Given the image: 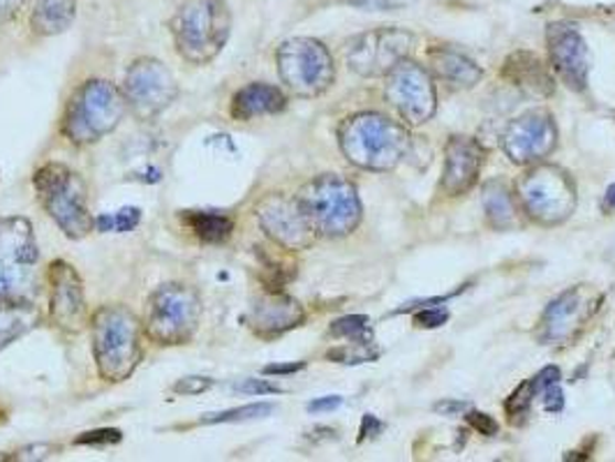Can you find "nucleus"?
<instances>
[{"label":"nucleus","mask_w":615,"mask_h":462,"mask_svg":"<svg viewBox=\"0 0 615 462\" xmlns=\"http://www.w3.org/2000/svg\"><path fill=\"white\" fill-rule=\"evenodd\" d=\"M144 324L126 305H103L91 317V338L97 372L118 384L135 375L144 358Z\"/></svg>","instance_id":"f257e3e1"},{"label":"nucleus","mask_w":615,"mask_h":462,"mask_svg":"<svg viewBox=\"0 0 615 462\" xmlns=\"http://www.w3.org/2000/svg\"><path fill=\"white\" fill-rule=\"evenodd\" d=\"M126 114L128 102L120 88L105 80H91L67 99L61 130L72 144L88 146L112 135Z\"/></svg>","instance_id":"f03ea898"},{"label":"nucleus","mask_w":615,"mask_h":462,"mask_svg":"<svg viewBox=\"0 0 615 462\" xmlns=\"http://www.w3.org/2000/svg\"><path fill=\"white\" fill-rule=\"evenodd\" d=\"M169 29L183 61L206 65L225 49L232 14L225 0H185L171 17Z\"/></svg>","instance_id":"7ed1b4c3"},{"label":"nucleus","mask_w":615,"mask_h":462,"mask_svg":"<svg viewBox=\"0 0 615 462\" xmlns=\"http://www.w3.org/2000/svg\"><path fill=\"white\" fill-rule=\"evenodd\" d=\"M33 188L46 216L61 227L67 239L79 241L91 234L95 218L88 211L86 181L77 171L49 162L35 171Z\"/></svg>","instance_id":"20e7f679"},{"label":"nucleus","mask_w":615,"mask_h":462,"mask_svg":"<svg viewBox=\"0 0 615 462\" xmlns=\"http://www.w3.org/2000/svg\"><path fill=\"white\" fill-rule=\"evenodd\" d=\"M340 148L346 158L363 169L389 171L410 148V137L401 125L380 114H359L340 125Z\"/></svg>","instance_id":"39448f33"},{"label":"nucleus","mask_w":615,"mask_h":462,"mask_svg":"<svg viewBox=\"0 0 615 462\" xmlns=\"http://www.w3.org/2000/svg\"><path fill=\"white\" fill-rule=\"evenodd\" d=\"M38 262L33 224L21 216L0 218V301L33 303L38 298Z\"/></svg>","instance_id":"423d86ee"},{"label":"nucleus","mask_w":615,"mask_h":462,"mask_svg":"<svg viewBox=\"0 0 615 462\" xmlns=\"http://www.w3.org/2000/svg\"><path fill=\"white\" fill-rule=\"evenodd\" d=\"M297 197L317 237H348L361 220V201L357 188L342 176H317L304 186Z\"/></svg>","instance_id":"0eeeda50"},{"label":"nucleus","mask_w":615,"mask_h":462,"mask_svg":"<svg viewBox=\"0 0 615 462\" xmlns=\"http://www.w3.org/2000/svg\"><path fill=\"white\" fill-rule=\"evenodd\" d=\"M202 322V298L194 287L169 282L158 287L146 303L144 333L153 343L174 347L194 338Z\"/></svg>","instance_id":"6e6552de"},{"label":"nucleus","mask_w":615,"mask_h":462,"mask_svg":"<svg viewBox=\"0 0 615 462\" xmlns=\"http://www.w3.org/2000/svg\"><path fill=\"white\" fill-rule=\"evenodd\" d=\"M276 63L283 84L299 97H317L333 84L336 67L329 49L312 38L283 42Z\"/></svg>","instance_id":"1a4fd4ad"},{"label":"nucleus","mask_w":615,"mask_h":462,"mask_svg":"<svg viewBox=\"0 0 615 462\" xmlns=\"http://www.w3.org/2000/svg\"><path fill=\"white\" fill-rule=\"evenodd\" d=\"M519 197L528 216L544 224L568 220L576 207V190L570 176L551 165L528 171L519 181Z\"/></svg>","instance_id":"9d476101"},{"label":"nucleus","mask_w":615,"mask_h":462,"mask_svg":"<svg viewBox=\"0 0 615 462\" xmlns=\"http://www.w3.org/2000/svg\"><path fill=\"white\" fill-rule=\"evenodd\" d=\"M123 95H126L128 109L137 118L151 120L177 99L179 86L174 74H171L160 61L139 59L126 72Z\"/></svg>","instance_id":"9b49d317"},{"label":"nucleus","mask_w":615,"mask_h":462,"mask_svg":"<svg viewBox=\"0 0 615 462\" xmlns=\"http://www.w3.org/2000/svg\"><path fill=\"white\" fill-rule=\"evenodd\" d=\"M412 49V35L403 29H375L350 40L346 49L348 65L361 76H384Z\"/></svg>","instance_id":"f8f14e48"},{"label":"nucleus","mask_w":615,"mask_h":462,"mask_svg":"<svg viewBox=\"0 0 615 462\" xmlns=\"http://www.w3.org/2000/svg\"><path fill=\"white\" fill-rule=\"evenodd\" d=\"M255 216L266 237L283 250H306L317 239L299 197L268 195L257 203Z\"/></svg>","instance_id":"ddd939ff"},{"label":"nucleus","mask_w":615,"mask_h":462,"mask_svg":"<svg viewBox=\"0 0 615 462\" xmlns=\"http://www.w3.org/2000/svg\"><path fill=\"white\" fill-rule=\"evenodd\" d=\"M384 93L407 125H422L435 114V86L422 65L401 61L389 72Z\"/></svg>","instance_id":"4468645a"},{"label":"nucleus","mask_w":615,"mask_h":462,"mask_svg":"<svg viewBox=\"0 0 615 462\" xmlns=\"http://www.w3.org/2000/svg\"><path fill=\"white\" fill-rule=\"evenodd\" d=\"M49 277V307H52L54 324L70 333L79 336L91 326V313L86 305L84 282L75 266L59 260L46 269Z\"/></svg>","instance_id":"2eb2a0df"},{"label":"nucleus","mask_w":615,"mask_h":462,"mask_svg":"<svg viewBox=\"0 0 615 462\" xmlns=\"http://www.w3.org/2000/svg\"><path fill=\"white\" fill-rule=\"evenodd\" d=\"M558 144L555 123L547 112H528L511 120L502 137V148L516 165L547 158Z\"/></svg>","instance_id":"dca6fc26"},{"label":"nucleus","mask_w":615,"mask_h":462,"mask_svg":"<svg viewBox=\"0 0 615 462\" xmlns=\"http://www.w3.org/2000/svg\"><path fill=\"white\" fill-rule=\"evenodd\" d=\"M547 44L551 65L560 80L574 91H585L590 72V51L583 35L572 23H549Z\"/></svg>","instance_id":"f3484780"},{"label":"nucleus","mask_w":615,"mask_h":462,"mask_svg":"<svg viewBox=\"0 0 615 462\" xmlns=\"http://www.w3.org/2000/svg\"><path fill=\"white\" fill-rule=\"evenodd\" d=\"M306 319L299 301L285 296L283 292H266L251 307V326L259 338H276L297 328Z\"/></svg>","instance_id":"a211bd4d"},{"label":"nucleus","mask_w":615,"mask_h":462,"mask_svg":"<svg viewBox=\"0 0 615 462\" xmlns=\"http://www.w3.org/2000/svg\"><path fill=\"white\" fill-rule=\"evenodd\" d=\"M481 165H484V150L475 139H467V137L449 139L442 186H445V190L452 197L467 192L477 183Z\"/></svg>","instance_id":"6ab92c4d"},{"label":"nucleus","mask_w":615,"mask_h":462,"mask_svg":"<svg viewBox=\"0 0 615 462\" xmlns=\"http://www.w3.org/2000/svg\"><path fill=\"white\" fill-rule=\"evenodd\" d=\"M585 296L579 287L560 294L544 313V340L549 343H564L570 340L579 326L593 315L595 307L585 311Z\"/></svg>","instance_id":"aec40b11"},{"label":"nucleus","mask_w":615,"mask_h":462,"mask_svg":"<svg viewBox=\"0 0 615 462\" xmlns=\"http://www.w3.org/2000/svg\"><path fill=\"white\" fill-rule=\"evenodd\" d=\"M507 80L534 97H547L553 93V80L549 74L547 63L541 61L532 51H516L502 67Z\"/></svg>","instance_id":"412c9836"},{"label":"nucleus","mask_w":615,"mask_h":462,"mask_svg":"<svg viewBox=\"0 0 615 462\" xmlns=\"http://www.w3.org/2000/svg\"><path fill=\"white\" fill-rule=\"evenodd\" d=\"M287 107V97L278 86L248 84L232 97V116L236 120H253L259 116L280 114Z\"/></svg>","instance_id":"4be33fe9"},{"label":"nucleus","mask_w":615,"mask_h":462,"mask_svg":"<svg viewBox=\"0 0 615 462\" xmlns=\"http://www.w3.org/2000/svg\"><path fill=\"white\" fill-rule=\"evenodd\" d=\"M428 59H431V70L439 76V80L449 82L456 88H473L484 76L481 67L475 61H470L452 46L428 49Z\"/></svg>","instance_id":"5701e85b"},{"label":"nucleus","mask_w":615,"mask_h":462,"mask_svg":"<svg viewBox=\"0 0 615 462\" xmlns=\"http://www.w3.org/2000/svg\"><path fill=\"white\" fill-rule=\"evenodd\" d=\"M77 14V0H38L31 23L40 35H59L67 31Z\"/></svg>","instance_id":"b1692460"},{"label":"nucleus","mask_w":615,"mask_h":462,"mask_svg":"<svg viewBox=\"0 0 615 462\" xmlns=\"http://www.w3.org/2000/svg\"><path fill=\"white\" fill-rule=\"evenodd\" d=\"M40 315L33 303L0 301V349L21 338L38 324Z\"/></svg>","instance_id":"393cba45"},{"label":"nucleus","mask_w":615,"mask_h":462,"mask_svg":"<svg viewBox=\"0 0 615 462\" xmlns=\"http://www.w3.org/2000/svg\"><path fill=\"white\" fill-rule=\"evenodd\" d=\"M181 220L202 243H225L234 231V220L215 211H185Z\"/></svg>","instance_id":"a878e982"},{"label":"nucleus","mask_w":615,"mask_h":462,"mask_svg":"<svg viewBox=\"0 0 615 462\" xmlns=\"http://www.w3.org/2000/svg\"><path fill=\"white\" fill-rule=\"evenodd\" d=\"M484 209L488 222L496 229H511L519 224V211L513 207V199L507 192V188L498 181L484 188Z\"/></svg>","instance_id":"bb28decb"},{"label":"nucleus","mask_w":615,"mask_h":462,"mask_svg":"<svg viewBox=\"0 0 615 462\" xmlns=\"http://www.w3.org/2000/svg\"><path fill=\"white\" fill-rule=\"evenodd\" d=\"M276 412V405L271 402H257V405H243L236 409H227V412H218V414H206L200 419V423L204 426H215V423H245V421H257V419H266Z\"/></svg>","instance_id":"cd10ccee"},{"label":"nucleus","mask_w":615,"mask_h":462,"mask_svg":"<svg viewBox=\"0 0 615 462\" xmlns=\"http://www.w3.org/2000/svg\"><path fill=\"white\" fill-rule=\"evenodd\" d=\"M371 319L363 315H350V317H340L331 324V336L336 338H346L350 343H371Z\"/></svg>","instance_id":"c85d7f7f"},{"label":"nucleus","mask_w":615,"mask_h":462,"mask_svg":"<svg viewBox=\"0 0 615 462\" xmlns=\"http://www.w3.org/2000/svg\"><path fill=\"white\" fill-rule=\"evenodd\" d=\"M139 222H141V211L135 207H128L116 213L100 216L95 220V227H97V231H116V234H126V231H132Z\"/></svg>","instance_id":"c756f323"},{"label":"nucleus","mask_w":615,"mask_h":462,"mask_svg":"<svg viewBox=\"0 0 615 462\" xmlns=\"http://www.w3.org/2000/svg\"><path fill=\"white\" fill-rule=\"evenodd\" d=\"M329 361H336V364H368V361H375L378 358V351L371 347V343L363 345V343H352V345H346V347H340V349H331L327 354Z\"/></svg>","instance_id":"7c9ffc66"},{"label":"nucleus","mask_w":615,"mask_h":462,"mask_svg":"<svg viewBox=\"0 0 615 462\" xmlns=\"http://www.w3.org/2000/svg\"><path fill=\"white\" fill-rule=\"evenodd\" d=\"M534 384L532 381H526V384H521L519 389H516L509 398H507V402H505V409L509 412V417H521V414H526L528 412V407H530V402H532V398H534Z\"/></svg>","instance_id":"2f4dec72"},{"label":"nucleus","mask_w":615,"mask_h":462,"mask_svg":"<svg viewBox=\"0 0 615 462\" xmlns=\"http://www.w3.org/2000/svg\"><path fill=\"white\" fill-rule=\"evenodd\" d=\"M123 440V432L116 428H100V430H91L79 434L75 440L77 447H112L118 444Z\"/></svg>","instance_id":"473e14b6"},{"label":"nucleus","mask_w":615,"mask_h":462,"mask_svg":"<svg viewBox=\"0 0 615 462\" xmlns=\"http://www.w3.org/2000/svg\"><path fill=\"white\" fill-rule=\"evenodd\" d=\"M213 379L211 377H183L174 384V393L179 396H202L209 389H213Z\"/></svg>","instance_id":"72a5a7b5"},{"label":"nucleus","mask_w":615,"mask_h":462,"mask_svg":"<svg viewBox=\"0 0 615 462\" xmlns=\"http://www.w3.org/2000/svg\"><path fill=\"white\" fill-rule=\"evenodd\" d=\"M447 322H449V311H445V307H435V305H428V307H424V311L414 315V324L422 328H439Z\"/></svg>","instance_id":"f704fd0d"},{"label":"nucleus","mask_w":615,"mask_h":462,"mask_svg":"<svg viewBox=\"0 0 615 462\" xmlns=\"http://www.w3.org/2000/svg\"><path fill=\"white\" fill-rule=\"evenodd\" d=\"M234 389L238 393H245V396H276V393H283L280 387H276V384H271L266 379H245V381L236 384Z\"/></svg>","instance_id":"c9c22d12"},{"label":"nucleus","mask_w":615,"mask_h":462,"mask_svg":"<svg viewBox=\"0 0 615 462\" xmlns=\"http://www.w3.org/2000/svg\"><path fill=\"white\" fill-rule=\"evenodd\" d=\"M465 421H467V426L475 428L479 434H488V438H490V434H498V430H500V426L494 417L481 414V412H470L465 417Z\"/></svg>","instance_id":"e433bc0d"},{"label":"nucleus","mask_w":615,"mask_h":462,"mask_svg":"<svg viewBox=\"0 0 615 462\" xmlns=\"http://www.w3.org/2000/svg\"><path fill=\"white\" fill-rule=\"evenodd\" d=\"M59 451H61V449H59V447H52V444H35V447H26V449L17 451L14 460H46V458L56 455Z\"/></svg>","instance_id":"4c0bfd02"},{"label":"nucleus","mask_w":615,"mask_h":462,"mask_svg":"<svg viewBox=\"0 0 615 462\" xmlns=\"http://www.w3.org/2000/svg\"><path fill=\"white\" fill-rule=\"evenodd\" d=\"M470 409V402H465V400H439L433 405V412L439 414V417H456V414H463Z\"/></svg>","instance_id":"58836bf2"},{"label":"nucleus","mask_w":615,"mask_h":462,"mask_svg":"<svg viewBox=\"0 0 615 462\" xmlns=\"http://www.w3.org/2000/svg\"><path fill=\"white\" fill-rule=\"evenodd\" d=\"M541 393H544V409H547V412L560 414V412H562V407H564V396H562V391H560L558 384H553V387L544 389Z\"/></svg>","instance_id":"ea45409f"},{"label":"nucleus","mask_w":615,"mask_h":462,"mask_svg":"<svg viewBox=\"0 0 615 462\" xmlns=\"http://www.w3.org/2000/svg\"><path fill=\"white\" fill-rule=\"evenodd\" d=\"M558 381H560V368H555V366H547L544 370H541V372L532 379L537 393H539V391H544V389H549V387H553V384H558Z\"/></svg>","instance_id":"a19ab883"},{"label":"nucleus","mask_w":615,"mask_h":462,"mask_svg":"<svg viewBox=\"0 0 615 462\" xmlns=\"http://www.w3.org/2000/svg\"><path fill=\"white\" fill-rule=\"evenodd\" d=\"M342 405V398L340 396H327V398H319V400H312L308 405V412L317 414V412H333V409H338Z\"/></svg>","instance_id":"79ce46f5"},{"label":"nucleus","mask_w":615,"mask_h":462,"mask_svg":"<svg viewBox=\"0 0 615 462\" xmlns=\"http://www.w3.org/2000/svg\"><path fill=\"white\" fill-rule=\"evenodd\" d=\"M382 430H384L382 421H378L373 414H365L363 423H361V438H359V442H363L368 438H378Z\"/></svg>","instance_id":"37998d69"},{"label":"nucleus","mask_w":615,"mask_h":462,"mask_svg":"<svg viewBox=\"0 0 615 462\" xmlns=\"http://www.w3.org/2000/svg\"><path fill=\"white\" fill-rule=\"evenodd\" d=\"M306 364H274V366H266L262 372L264 375H294V372H299L304 370Z\"/></svg>","instance_id":"c03bdc74"},{"label":"nucleus","mask_w":615,"mask_h":462,"mask_svg":"<svg viewBox=\"0 0 615 462\" xmlns=\"http://www.w3.org/2000/svg\"><path fill=\"white\" fill-rule=\"evenodd\" d=\"M350 3L363 10H389L396 6V0H350Z\"/></svg>","instance_id":"a18cd8bd"},{"label":"nucleus","mask_w":615,"mask_h":462,"mask_svg":"<svg viewBox=\"0 0 615 462\" xmlns=\"http://www.w3.org/2000/svg\"><path fill=\"white\" fill-rule=\"evenodd\" d=\"M604 211L615 213V186H611V188L606 190V197H604Z\"/></svg>","instance_id":"49530a36"}]
</instances>
